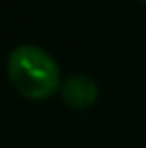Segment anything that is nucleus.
Instances as JSON below:
<instances>
[{
  "label": "nucleus",
  "mask_w": 146,
  "mask_h": 148,
  "mask_svg": "<svg viewBox=\"0 0 146 148\" xmlns=\"http://www.w3.org/2000/svg\"><path fill=\"white\" fill-rule=\"evenodd\" d=\"M9 82L22 97L43 101L56 95L62 86L60 67L47 49L32 43L17 45L7 60Z\"/></svg>",
  "instance_id": "obj_1"
},
{
  "label": "nucleus",
  "mask_w": 146,
  "mask_h": 148,
  "mask_svg": "<svg viewBox=\"0 0 146 148\" xmlns=\"http://www.w3.org/2000/svg\"><path fill=\"white\" fill-rule=\"evenodd\" d=\"M60 97L73 110H88L99 99V86L88 75H69L60 86Z\"/></svg>",
  "instance_id": "obj_2"
},
{
  "label": "nucleus",
  "mask_w": 146,
  "mask_h": 148,
  "mask_svg": "<svg viewBox=\"0 0 146 148\" xmlns=\"http://www.w3.org/2000/svg\"><path fill=\"white\" fill-rule=\"evenodd\" d=\"M144 2H146V0H144Z\"/></svg>",
  "instance_id": "obj_3"
}]
</instances>
